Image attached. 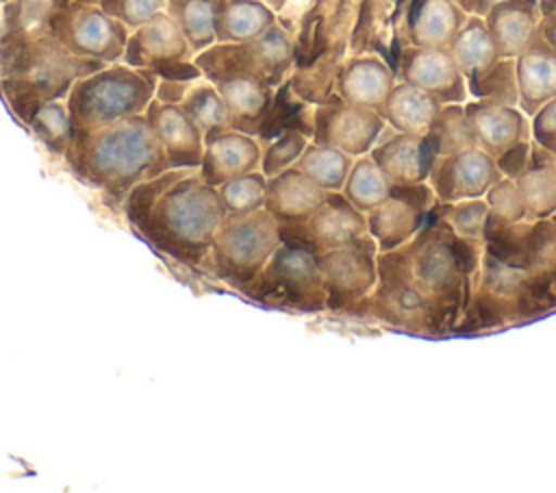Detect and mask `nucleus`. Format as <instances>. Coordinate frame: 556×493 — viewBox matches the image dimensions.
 <instances>
[{
	"label": "nucleus",
	"instance_id": "72a5a7b5",
	"mask_svg": "<svg viewBox=\"0 0 556 493\" xmlns=\"http://www.w3.org/2000/svg\"><path fill=\"white\" fill-rule=\"evenodd\" d=\"M393 182L371 159V154H361L354 159L348 178L341 187V193L363 213H369L382 200L389 198Z\"/></svg>",
	"mask_w": 556,
	"mask_h": 493
},
{
	"label": "nucleus",
	"instance_id": "f03ea898",
	"mask_svg": "<svg viewBox=\"0 0 556 493\" xmlns=\"http://www.w3.org/2000/svg\"><path fill=\"white\" fill-rule=\"evenodd\" d=\"M104 65L72 54L48 26L28 33L0 30V93L22 124H28L41 104L65 100L78 78Z\"/></svg>",
	"mask_w": 556,
	"mask_h": 493
},
{
	"label": "nucleus",
	"instance_id": "dca6fc26",
	"mask_svg": "<svg viewBox=\"0 0 556 493\" xmlns=\"http://www.w3.org/2000/svg\"><path fill=\"white\" fill-rule=\"evenodd\" d=\"M367 235V217L341 191H328L321 206L300 224L280 226V241L302 245L315 254L341 248Z\"/></svg>",
	"mask_w": 556,
	"mask_h": 493
},
{
	"label": "nucleus",
	"instance_id": "e433bc0d",
	"mask_svg": "<svg viewBox=\"0 0 556 493\" xmlns=\"http://www.w3.org/2000/svg\"><path fill=\"white\" fill-rule=\"evenodd\" d=\"M180 106L191 117V122L200 128V132L204 137L211 132L230 128L226 102L219 96L217 87L204 76L200 80H195V85L189 89V93L185 96Z\"/></svg>",
	"mask_w": 556,
	"mask_h": 493
},
{
	"label": "nucleus",
	"instance_id": "4be33fe9",
	"mask_svg": "<svg viewBox=\"0 0 556 493\" xmlns=\"http://www.w3.org/2000/svg\"><path fill=\"white\" fill-rule=\"evenodd\" d=\"M143 115L148 117V124L159 139L169 167H200L204 135L180 104H167L152 98Z\"/></svg>",
	"mask_w": 556,
	"mask_h": 493
},
{
	"label": "nucleus",
	"instance_id": "de8ad7c7",
	"mask_svg": "<svg viewBox=\"0 0 556 493\" xmlns=\"http://www.w3.org/2000/svg\"><path fill=\"white\" fill-rule=\"evenodd\" d=\"M530 150H532V141H530V139L519 141V143L510 146L508 150H504V152L495 159V163H497L502 176H506V178H517V176L526 169V165H528V161H530Z\"/></svg>",
	"mask_w": 556,
	"mask_h": 493
},
{
	"label": "nucleus",
	"instance_id": "c03bdc74",
	"mask_svg": "<svg viewBox=\"0 0 556 493\" xmlns=\"http://www.w3.org/2000/svg\"><path fill=\"white\" fill-rule=\"evenodd\" d=\"M484 200L489 204L486 224L508 226V224L526 222V204L515 178L502 176L497 182L489 187V191L484 193Z\"/></svg>",
	"mask_w": 556,
	"mask_h": 493
},
{
	"label": "nucleus",
	"instance_id": "79ce46f5",
	"mask_svg": "<svg viewBox=\"0 0 556 493\" xmlns=\"http://www.w3.org/2000/svg\"><path fill=\"white\" fill-rule=\"evenodd\" d=\"M191 169H198V167H172L154 178H148V180H141L137 182L122 200V206H124V215L126 219L130 222V226L137 230L146 215L150 213L152 204L156 202V198L167 189L172 187L176 180H180L185 174H189Z\"/></svg>",
	"mask_w": 556,
	"mask_h": 493
},
{
	"label": "nucleus",
	"instance_id": "cd10ccee",
	"mask_svg": "<svg viewBox=\"0 0 556 493\" xmlns=\"http://www.w3.org/2000/svg\"><path fill=\"white\" fill-rule=\"evenodd\" d=\"M526 204V222L552 217L556 213V154L541 143H532L526 169L515 178Z\"/></svg>",
	"mask_w": 556,
	"mask_h": 493
},
{
	"label": "nucleus",
	"instance_id": "864d4df0",
	"mask_svg": "<svg viewBox=\"0 0 556 493\" xmlns=\"http://www.w3.org/2000/svg\"><path fill=\"white\" fill-rule=\"evenodd\" d=\"M554 154H556V152H554Z\"/></svg>",
	"mask_w": 556,
	"mask_h": 493
},
{
	"label": "nucleus",
	"instance_id": "2eb2a0df",
	"mask_svg": "<svg viewBox=\"0 0 556 493\" xmlns=\"http://www.w3.org/2000/svg\"><path fill=\"white\" fill-rule=\"evenodd\" d=\"M384 126L387 122L378 111L350 104L334 91L313 106L311 141L339 148L356 159L374 148Z\"/></svg>",
	"mask_w": 556,
	"mask_h": 493
},
{
	"label": "nucleus",
	"instance_id": "f8f14e48",
	"mask_svg": "<svg viewBox=\"0 0 556 493\" xmlns=\"http://www.w3.org/2000/svg\"><path fill=\"white\" fill-rule=\"evenodd\" d=\"M48 30L72 54L102 63L122 61L130 35L126 24L87 0H54Z\"/></svg>",
	"mask_w": 556,
	"mask_h": 493
},
{
	"label": "nucleus",
	"instance_id": "a878e982",
	"mask_svg": "<svg viewBox=\"0 0 556 493\" xmlns=\"http://www.w3.org/2000/svg\"><path fill=\"white\" fill-rule=\"evenodd\" d=\"M393 89L391 67L374 54H354L337 74L334 91L350 104L367 106L380 113L389 91Z\"/></svg>",
	"mask_w": 556,
	"mask_h": 493
},
{
	"label": "nucleus",
	"instance_id": "ea45409f",
	"mask_svg": "<svg viewBox=\"0 0 556 493\" xmlns=\"http://www.w3.org/2000/svg\"><path fill=\"white\" fill-rule=\"evenodd\" d=\"M265 191H267V176L261 169L228 178L226 182L217 185V193L222 198V204L228 217H239V215H250L254 211H261L265 204Z\"/></svg>",
	"mask_w": 556,
	"mask_h": 493
},
{
	"label": "nucleus",
	"instance_id": "5701e85b",
	"mask_svg": "<svg viewBox=\"0 0 556 493\" xmlns=\"http://www.w3.org/2000/svg\"><path fill=\"white\" fill-rule=\"evenodd\" d=\"M328 191L313 182L300 167L291 165L267 178L263 208L280 224L306 222L326 200Z\"/></svg>",
	"mask_w": 556,
	"mask_h": 493
},
{
	"label": "nucleus",
	"instance_id": "603ef678",
	"mask_svg": "<svg viewBox=\"0 0 556 493\" xmlns=\"http://www.w3.org/2000/svg\"><path fill=\"white\" fill-rule=\"evenodd\" d=\"M0 2H7V0H0Z\"/></svg>",
	"mask_w": 556,
	"mask_h": 493
},
{
	"label": "nucleus",
	"instance_id": "a18cd8bd",
	"mask_svg": "<svg viewBox=\"0 0 556 493\" xmlns=\"http://www.w3.org/2000/svg\"><path fill=\"white\" fill-rule=\"evenodd\" d=\"M109 15L117 17L130 30L165 11V0H96Z\"/></svg>",
	"mask_w": 556,
	"mask_h": 493
},
{
	"label": "nucleus",
	"instance_id": "3c124183",
	"mask_svg": "<svg viewBox=\"0 0 556 493\" xmlns=\"http://www.w3.org/2000/svg\"><path fill=\"white\" fill-rule=\"evenodd\" d=\"M265 2H267V4L278 13V15H280V13L287 9V4H289L291 0H265Z\"/></svg>",
	"mask_w": 556,
	"mask_h": 493
},
{
	"label": "nucleus",
	"instance_id": "4468645a",
	"mask_svg": "<svg viewBox=\"0 0 556 493\" xmlns=\"http://www.w3.org/2000/svg\"><path fill=\"white\" fill-rule=\"evenodd\" d=\"M437 195L428 180L393 185L387 200L374 206L367 217V232L376 239L380 252L395 250L410 241L428 222Z\"/></svg>",
	"mask_w": 556,
	"mask_h": 493
},
{
	"label": "nucleus",
	"instance_id": "4c0bfd02",
	"mask_svg": "<svg viewBox=\"0 0 556 493\" xmlns=\"http://www.w3.org/2000/svg\"><path fill=\"white\" fill-rule=\"evenodd\" d=\"M30 132L48 148V152L63 156L72 141V117L65 100H50L41 104L26 124Z\"/></svg>",
	"mask_w": 556,
	"mask_h": 493
},
{
	"label": "nucleus",
	"instance_id": "9d476101",
	"mask_svg": "<svg viewBox=\"0 0 556 493\" xmlns=\"http://www.w3.org/2000/svg\"><path fill=\"white\" fill-rule=\"evenodd\" d=\"M348 315L378 319L415 334H445L437 308L410 280L395 250L378 254V282Z\"/></svg>",
	"mask_w": 556,
	"mask_h": 493
},
{
	"label": "nucleus",
	"instance_id": "37998d69",
	"mask_svg": "<svg viewBox=\"0 0 556 493\" xmlns=\"http://www.w3.org/2000/svg\"><path fill=\"white\" fill-rule=\"evenodd\" d=\"M311 137L298 128H285L282 132H278L276 137L267 139L263 143V154H261V172L269 178L280 174L282 169L291 167L298 163L300 154L304 152V148L308 146Z\"/></svg>",
	"mask_w": 556,
	"mask_h": 493
},
{
	"label": "nucleus",
	"instance_id": "c85d7f7f",
	"mask_svg": "<svg viewBox=\"0 0 556 493\" xmlns=\"http://www.w3.org/2000/svg\"><path fill=\"white\" fill-rule=\"evenodd\" d=\"M439 109H441V102L432 93L415 85L402 83V85H393V89L389 91L380 109V115L391 128L424 137L428 135Z\"/></svg>",
	"mask_w": 556,
	"mask_h": 493
},
{
	"label": "nucleus",
	"instance_id": "412c9836",
	"mask_svg": "<svg viewBox=\"0 0 556 493\" xmlns=\"http://www.w3.org/2000/svg\"><path fill=\"white\" fill-rule=\"evenodd\" d=\"M261 154L263 143L256 135L224 128L204 137V152L198 169L208 185L217 187L228 178L258 169Z\"/></svg>",
	"mask_w": 556,
	"mask_h": 493
},
{
	"label": "nucleus",
	"instance_id": "bb28decb",
	"mask_svg": "<svg viewBox=\"0 0 556 493\" xmlns=\"http://www.w3.org/2000/svg\"><path fill=\"white\" fill-rule=\"evenodd\" d=\"M211 83L226 102L230 128L258 137L278 89L248 76H222Z\"/></svg>",
	"mask_w": 556,
	"mask_h": 493
},
{
	"label": "nucleus",
	"instance_id": "09e8293b",
	"mask_svg": "<svg viewBox=\"0 0 556 493\" xmlns=\"http://www.w3.org/2000/svg\"><path fill=\"white\" fill-rule=\"evenodd\" d=\"M193 85H195V80L159 78L156 80V89H154V98L161 100V102H167V104H180Z\"/></svg>",
	"mask_w": 556,
	"mask_h": 493
},
{
	"label": "nucleus",
	"instance_id": "2f4dec72",
	"mask_svg": "<svg viewBox=\"0 0 556 493\" xmlns=\"http://www.w3.org/2000/svg\"><path fill=\"white\" fill-rule=\"evenodd\" d=\"M486 28L502 56H517L536 35V20L532 11L515 0H506L489 11Z\"/></svg>",
	"mask_w": 556,
	"mask_h": 493
},
{
	"label": "nucleus",
	"instance_id": "f704fd0d",
	"mask_svg": "<svg viewBox=\"0 0 556 493\" xmlns=\"http://www.w3.org/2000/svg\"><path fill=\"white\" fill-rule=\"evenodd\" d=\"M226 0H165V11L178 22L193 52L215 43V22Z\"/></svg>",
	"mask_w": 556,
	"mask_h": 493
},
{
	"label": "nucleus",
	"instance_id": "7ed1b4c3",
	"mask_svg": "<svg viewBox=\"0 0 556 493\" xmlns=\"http://www.w3.org/2000/svg\"><path fill=\"white\" fill-rule=\"evenodd\" d=\"M484 241L458 237L430 211L424 228L395 248L406 274L437 308L445 332H454L469 291V276L480 263Z\"/></svg>",
	"mask_w": 556,
	"mask_h": 493
},
{
	"label": "nucleus",
	"instance_id": "58836bf2",
	"mask_svg": "<svg viewBox=\"0 0 556 493\" xmlns=\"http://www.w3.org/2000/svg\"><path fill=\"white\" fill-rule=\"evenodd\" d=\"M428 137L437 150V156L476 146L465 106H460V102L441 104V109L428 130Z\"/></svg>",
	"mask_w": 556,
	"mask_h": 493
},
{
	"label": "nucleus",
	"instance_id": "8fccbe9b",
	"mask_svg": "<svg viewBox=\"0 0 556 493\" xmlns=\"http://www.w3.org/2000/svg\"><path fill=\"white\" fill-rule=\"evenodd\" d=\"M543 39L556 50V0L543 2V22H541Z\"/></svg>",
	"mask_w": 556,
	"mask_h": 493
},
{
	"label": "nucleus",
	"instance_id": "c756f323",
	"mask_svg": "<svg viewBox=\"0 0 556 493\" xmlns=\"http://www.w3.org/2000/svg\"><path fill=\"white\" fill-rule=\"evenodd\" d=\"M278 22V13L265 0H226L215 22V43L248 41Z\"/></svg>",
	"mask_w": 556,
	"mask_h": 493
},
{
	"label": "nucleus",
	"instance_id": "9b49d317",
	"mask_svg": "<svg viewBox=\"0 0 556 493\" xmlns=\"http://www.w3.org/2000/svg\"><path fill=\"white\" fill-rule=\"evenodd\" d=\"M484 243L528 274L545 311L556 308V213L508 226L486 224Z\"/></svg>",
	"mask_w": 556,
	"mask_h": 493
},
{
	"label": "nucleus",
	"instance_id": "20e7f679",
	"mask_svg": "<svg viewBox=\"0 0 556 493\" xmlns=\"http://www.w3.org/2000/svg\"><path fill=\"white\" fill-rule=\"evenodd\" d=\"M224 217L217 187L191 169L156 198L137 232L178 263L200 267Z\"/></svg>",
	"mask_w": 556,
	"mask_h": 493
},
{
	"label": "nucleus",
	"instance_id": "49530a36",
	"mask_svg": "<svg viewBox=\"0 0 556 493\" xmlns=\"http://www.w3.org/2000/svg\"><path fill=\"white\" fill-rule=\"evenodd\" d=\"M532 135L536 143L556 152V96L534 113Z\"/></svg>",
	"mask_w": 556,
	"mask_h": 493
},
{
	"label": "nucleus",
	"instance_id": "ddd939ff",
	"mask_svg": "<svg viewBox=\"0 0 556 493\" xmlns=\"http://www.w3.org/2000/svg\"><path fill=\"white\" fill-rule=\"evenodd\" d=\"M378 243L367 232L358 239L317 254L324 287L328 293V311L348 315L378 282Z\"/></svg>",
	"mask_w": 556,
	"mask_h": 493
},
{
	"label": "nucleus",
	"instance_id": "aec40b11",
	"mask_svg": "<svg viewBox=\"0 0 556 493\" xmlns=\"http://www.w3.org/2000/svg\"><path fill=\"white\" fill-rule=\"evenodd\" d=\"M369 154L393 185H410V182L428 180L430 167L437 159V150L428 135L417 137V135L400 132L389 124L382 128Z\"/></svg>",
	"mask_w": 556,
	"mask_h": 493
},
{
	"label": "nucleus",
	"instance_id": "f257e3e1",
	"mask_svg": "<svg viewBox=\"0 0 556 493\" xmlns=\"http://www.w3.org/2000/svg\"><path fill=\"white\" fill-rule=\"evenodd\" d=\"M63 161L80 182L111 202H122L137 182L172 169L143 113L74 135Z\"/></svg>",
	"mask_w": 556,
	"mask_h": 493
},
{
	"label": "nucleus",
	"instance_id": "7c9ffc66",
	"mask_svg": "<svg viewBox=\"0 0 556 493\" xmlns=\"http://www.w3.org/2000/svg\"><path fill=\"white\" fill-rule=\"evenodd\" d=\"M463 24V13L447 0L413 2L408 13V33L417 46L445 48Z\"/></svg>",
	"mask_w": 556,
	"mask_h": 493
},
{
	"label": "nucleus",
	"instance_id": "473e14b6",
	"mask_svg": "<svg viewBox=\"0 0 556 493\" xmlns=\"http://www.w3.org/2000/svg\"><path fill=\"white\" fill-rule=\"evenodd\" d=\"M450 52L458 69L463 72L465 80L486 72L497 59H502L486 24L478 17H471L460 26V30L450 43Z\"/></svg>",
	"mask_w": 556,
	"mask_h": 493
},
{
	"label": "nucleus",
	"instance_id": "b1692460",
	"mask_svg": "<svg viewBox=\"0 0 556 493\" xmlns=\"http://www.w3.org/2000/svg\"><path fill=\"white\" fill-rule=\"evenodd\" d=\"M476 146L497 159L510 146L528 139V122L513 104L480 100L465 106Z\"/></svg>",
	"mask_w": 556,
	"mask_h": 493
},
{
	"label": "nucleus",
	"instance_id": "c9c22d12",
	"mask_svg": "<svg viewBox=\"0 0 556 493\" xmlns=\"http://www.w3.org/2000/svg\"><path fill=\"white\" fill-rule=\"evenodd\" d=\"M352 163H354V156H350L348 152L332 146L308 141L295 167H300L321 189L341 191Z\"/></svg>",
	"mask_w": 556,
	"mask_h": 493
},
{
	"label": "nucleus",
	"instance_id": "39448f33",
	"mask_svg": "<svg viewBox=\"0 0 556 493\" xmlns=\"http://www.w3.org/2000/svg\"><path fill=\"white\" fill-rule=\"evenodd\" d=\"M541 313H545V308L528 274L519 265L497 256L484 243L480 263L469 276L467 302L454 330L469 332L513 326Z\"/></svg>",
	"mask_w": 556,
	"mask_h": 493
},
{
	"label": "nucleus",
	"instance_id": "393cba45",
	"mask_svg": "<svg viewBox=\"0 0 556 493\" xmlns=\"http://www.w3.org/2000/svg\"><path fill=\"white\" fill-rule=\"evenodd\" d=\"M519 102L526 113H536L556 96V50L534 35V39L515 56Z\"/></svg>",
	"mask_w": 556,
	"mask_h": 493
},
{
	"label": "nucleus",
	"instance_id": "0eeeda50",
	"mask_svg": "<svg viewBox=\"0 0 556 493\" xmlns=\"http://www.w3.org/2000/svg\"><path fill=\"white\" fill-rule=\"evenodd\" d=\"M241 293L278 311H328V293L317 254L287 241H280L269 261L254 276V280L241 289Z\"/></svg>",
	"mask_w": 556,
	"mask_h": 493
},
{
	"label": "nucleus",
	"instance_id": "6e6552de",
	"mask_svg": "<svg viewBox=\"0 0 556 493\" xmlns=\"http://www.w3.org/2000/svg\"><path fill=\"white\" fill-rule=\"evenodd\" d=\"M202 76H248L274 89L285 85L295 67L293 33L278 20L263 35L248 41L211 43L193 56Z\"/></svg>",
	"mask_w": 556,
	"mask_h": 493
},
{
	"label": "nucleus",
	"instance_id": "a19ab883",
	"mask_svg": "<svg viewBox=\"0 0 556 493\" xmlns=\"http://www.w3.org/2000/svg\"><path fill=\"white\" fill-rule=\"evenodd\" d=\"M432 213L447 222V226L467 241H484L486 219H489V204L482 198H467L456 202H441L437 200Z\"/></svg>",
	"mask_w": 556,
	"mask_h": 493
},
{
	"label": "nucleus",
	"instance_id": "6ab92c4d",
	"mask_svg": "<svg viewBox=\"0 0 556 493\" xmlns=\"http://www.w3.org/2000/svg\"><path fill=\"white\" fill-rule=\"evenodd\" d=\"M404 83L432 93L441 104L465 100V76L445 48L417 46L404 50L397 59Z\"/></svg>",
	"mask_w": 556,
	"mask_h": 493
},
{
	"label": "nucleus",
	"instance_id": "1a4fd4ad",
	"mask_svg": "<svg viewBox=\"0 0 556 493\" xmlns=\"http://www.w3.org/2000/svg\"><path fill=\"white\" fill-rule=\"evenodd\" d=\"M278 245L280 224L265 208L239 217L226 215L200 267L241 291L254 280Z\"/></svg>",
	"mask_w": 556,
	"mask_h": 493
},
{
	"label": "nucleus",
	"instance_id": "423d86ee",
	"mask_svg": "<svg viewBox=\"0 0 556 493\" xmlns=\"http://www.w3.org/2000/svg\"><path fill=\"white\" fill-rule=\"evenodd\" d=\"M156 76L124 61L78 78L65 96L74 135H87L124 117L146 113L154 98ZM72 135V137H74Z\"/></svg>",
	"mask_w": 556,
	"mask_h": 493
},
{
	"label": "nucleus",
	"instance_id": "a211bd4d",
	"mask_svg": "<svg viewBox=\"0 0 556 493\" xmlns=\"http://www.w3.org/2000/svg\"><path fill=\"white\" fill-rule=\"evenodd\" d=\"M193 56L195 52L178 22L167 11H161L130 30L122 61L130 67L150 69L156 76L163 67L191 61Z\"/></svg>",
	"mask_w": 556,
	"mask_h": 493
},
{
	"label": "nucleus",
	"instance_id": "f3484780",
	"mask_svg": "<svg viewBox=\"0 0 556 493\" xmlns=\"http://www.w3.org/2000/svg\"><path fill=\"white\" fill-rule=\"evenodd\" d=\"M502 178L495 159L478 146L441 154L434 159L428 185L437 200L456 202L467 198H482L493 182Z\"/></svg>",
	"mask_w": 556,
	"mask_h": 493
}]
</instances>
